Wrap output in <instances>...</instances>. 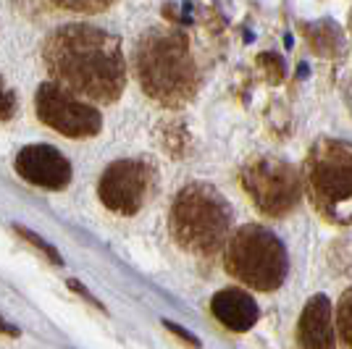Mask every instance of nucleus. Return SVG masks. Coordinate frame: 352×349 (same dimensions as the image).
<instances>
[{"instance_id": "f257e3e1", "label": "nucleus", "mask_w": 352, "mask_h": 349, "mask_svg": "<svg viewBox=\"0 0 352 349\" xmlns=\"http://www.w3.org/2000/svg\"><path fill=\"white\" fill-rule=\"evenodd\" d=\"M50 82L92 105H111L126 89V56L111 32L72 21L53 30L43 43Z\"/></svg>"}, {"instance_id": "f03ea898", "label": "nucleus", "mask_w": 352, "mask_h": 349, "mask_svg": "<svg viewBox=\"0 0 352 349\" xmlns=\"http://www.w3.org/2000/svg\"><path fill=\"white\" fill-rule=\"evenodd\" d=\"M134 76L153 102L184 108L197 95L200 71L190 37L176 27H150L134 47Z\"/></svg>"}, {"instance_id": "7ed1b4c3", "label": "nucleus", "mask_w": 352, "mask_h": 349, "mask_svg": "<svg viewBox=\"0 0 352 349\" xmlns=\"http://www.w3.org/2000/svg\"><path fill=\"white\" fill-rule=\"evenodd\" d=\"M232 205L213 184L192 181L171 203L168 210V229L171 236L184 252L195 258L210 260L223 249L232 234Z\"/></svg>"}, {"instance_id": "20e7f679", "label": "nucleus", "mask_w": 352, "mask_h": 349, "mask_svg": "<svg viewBox=\"0 0 352 349\" xmlns=\"http://www.w3.org/2000/svg\"><path fill=\"white\" fill-rule=\"evenodd\" d=\"M302 190L323 221L352 226V142L321 137L308 150Z\"/></svg>"}, {"instance_id": "39448f33", "label": "nucleus", "mask_w": 352, "mask_h": 349, "mask_svg": "<svg viewBox=\"0 0 352 349\" xmlns=\"http://www.w3.org/2000/svg\"><path fill=\"white\" fill-rule=\"evenodd\" d=\"M226 273L255 291H276L289 273V252L263 223H245L223 245Z\"/></svg>"}, {"instance_id": "423d86ee", "label": "nucleus", "mask_w": 352, "mask_h": 349, "mask_svg": "<svg viewBox=\"0 0 352 349\" xmlns=\"http://www.w3.org/2000/svg\"><path fill=\"white\" fill-rule=\"evenodd\" d=\"M242 190L252 207L265 218L289 216L302 200V176L289 160L276 155H255L239 171Z\"/></svg>"}, {"instance_id": "0eeeda50", "label": "nucleus", "mask_w": 352, "mask_h": 349, "mask_svg": "<svg viewBox=\"0 0 352 349\" xmlns=\"http://www.w3.org/2000/svg\"><path fill=\"white\" fill-rule=\"evenodd\" d=\"M158 184L155 166L145 158H121L105 166L98 181L100 203L116 216H134L147 205Z\"/></svg>"}, {"instance_id": "6e6552de", "label": "nucleus", "mask_w": 352, "mask_h": 349, "mask_svg": "<svg viewBox=\"0 0 352 349\" xmlns=\"http://www.w3.org/2000/svg\"><path fill=\"white\" fill-rule=\"evenodd\" d=\"M34 113L45 126L72 139H89L103 129V116L98 105L82 100L56 82H43L34 92Z\"/></svg>"}, {"instance_id": "1a4fd4ad", "label": "nucleus", "mask_w": 352, "mask_h": 349, "mask_svg": "<svg viewBox=\"0 0 352 349\" xmlns=\"http://www.w3.org/2000/svg\"><path fill=\"white\" fill-rule=\"evenodd\" d=\"M16 174L32 187L60 192L72 184V163L50 145H30L16 155Z\"/></svg>"}, {"instance_id": "9d476101", "label": "nucleus", "mask_w": 352, "mask_h": 349, "mask_svg": "<svg viewBox=\"0 0 352 349\" xmlns=\"http://www.w3.org/2000/svg\"><path fill=\"white\" fill-rule=\"evenodd\" d=\"M297 344L300 349H337V331L331 302L326 294H313L297 320Z\"/></svg>"}, {"instance_id": "9b49d317", "label": "nucleus", "mask_w": 352, "mask_h": 349, "mask_svg": "<svg viewBox=\"0 0 352 349\" xmlns=\"http://www.w3.org/2000/svg\"><path fill=\"white\" fill-rule=\"evenodd\" d=\"M210 313L219 323H223L229 331H236V334L250 331L261 318L258 302L245 289H236V286L216 291L210 300Z\"/></svg>"}, {"instance_id": "f8f14e48", "label": "nucleus", "mask_w": 352, "mask_h": 349, "mask_svg": "<svg viewBox=\"0 0 352 349\" xmlns=\"http://www.w3.org/2000/svg\"><path fill=\"white\" fill-rule=\"evenodd\" d=\"M334 331H337L339 347L352 349V286L339 297L337 313H334Z\"/></svg>"}, {"instance_id": "ddd939ff", "label": "nucleus", "mask_w": 352, "mask_h": 349, "mask_svg": "<svg viewBox=\"0 0 352 349\" xmlns=\"http://www.w3.org/2000/svg\"><path fill=\"white\" fill-rule=\"evenodd\" d=\"M53 8L66 11V14H79V16H95L108 11L116 0H47Z\"/></svg>"}, {"instance_id": "4468645a", "label": "nucleus", "mask_w": 352, "mask_h": 349, "mask_svg": "<svg viewBox=\"0 0 352 349\" xmlns=\"http://www.w3.org/2000/svg\"><path fill=\"white\" fill-rule=\"evenodd\" d=\"M14 232L19 234V236H24L27 242H32V247H37V249H43L45 255L50 258V260L56 262V265H63V258L58 255V249L53 247V245H47L43 236H37L34 232H30V229H24V226H14Z\"/></svg>"}, {"instance_id": "2eb2a0df", "label": "nucleus", "mask_w": 352, "mask_h": 349, "mask_svg": "<svg viewBox=\"0 0 352 349\" xmlns=\"http://www.w3.org/2000/svg\"><path fill=\"white\" fill-rule=\"evenodd\" d=\"M19 111V100H16V92L8 85L6 79L0 76V121H11Z\"/></svg>"}, {"instance_id": "dca6fc26", "label": "nucleus", "mask_w": 352, "mask_h": 349, "mask_svg": "<svg viewBox=\"0 0 352 349\" xmlns=\"http://www.w3.org/2000/svg\"><path fill=\"white\" fill-rule=\"evenodd\" d=\"M163 326H166V328H168L171 334L179 336V339H184L187 344H192V347H200V339H197V336H192V334H187V331H184L182 326H176V323H171V320H163Z\"/></svg>"}, {"instance_id": "f3484780", "label": "nucleus", "mask_w": 352, "mask_h": 349, "mask_svg": "<svg viewBox=\"0 0 352 349\" xmlns=\"http://www.w3.org/2000/svg\"><path fill=\"white\" fill-rule=\"evenodd\" d=\"M69 286H72V289L76 291V294H82V297H85V300H89V302H92V305L98 307V310H105V307L100 305V302H98V300H95V297H92V294H89V291L85 289V286H82V284H79V281H76V278H72V281H69Z\"/></svg>"}, {"instance_id": "a211bd4d", "label": "nucleus", "mask_w": 352, "mask_h": 349, "mask_svg": "<svg viewBox=\"0 0 352 349\" xmlns=\"http://www.w3.org/2000/svg\"><path fill=\"white\" fill-rule=\"evenodd\" d=\"M0 334H6V336H19V328H16V326H11L8 320L0 318Z\"/></svg>"}]
</instances>
